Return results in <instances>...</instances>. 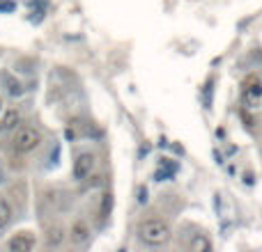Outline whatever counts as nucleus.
Returning a JSON list of instances; mask_svg holds the SVG:
<instances>
[{"label": "nucleus", "mask_w": 262, "mask_h": 252, "mask_svg": "<svg viewBox=\"0 0 262 252\" xmlns=\"http://www.w3.org/2000/svg\"><path fill=\"white\" fill-rule=\"evenodd\" d=\"M138 236L148 245H164L170 238V227L166 225L164 220H145L138 227Z\"/></svg>", "instance_id": "1"}, {"label": "nucleus", "mask_w": 262, "mask_h": 252, "mask_svg": "<svg viewBox=\"0 0 262 252\" xmlns=\"http://www.w3.org/2000/svg\"><path fill=\"white\" fill-rule=\"evenodd\" d=\"M241 101L248 110H262V78L248 76L241 85Z\"/></svg>", "instance_id": "2"}, {"label": "nucleus", "mask_w": 262, "mask_h": 252, "mask_svg": "<svg viewBox=\"0 0 262 252\" xmlns=\"http://www.w3.org/2000/svg\"><path fill=\"white\" fill-rule=\"evenodd\" d=\"M39 142H42V133H39V129H35V126H21V129L14 133V138H12V147H14V151H19V154L33 151L35 147H39Z\"/></svg>", "instance_id": "3"}, {"label": "nucleus", "mask_w": 262, "mask_h": 252, "mask_svg": "<svg viewBox=\"0 0 262 252\" xmlns=\"http://www.w3.org/2000/svg\"><path fill=\"white\" fill-rule=\"evenodd\" d=\"M94 170V156L92 154H78L74 161V179L83 181L90 177V172Z\"/></svg>", "instance_id": "4"}, {"label": "nucleus", "mask_w": 262, "mask_h": 252, "mask_svg": "<svg viewBox=\"0 0 262 252\" xmlns=\"http://www.w3.org/2000/svg\"><path fill=\"white\" fill-rule=\"evenodd\" d=\"M33 245H35V238L30 234H17L7 243V247L12 252H28V250H33Z\"/></svg>", "instance_id": "5"}, {"label": "nucleus", "mask_w": 262, "mask_h": 252, "mask_svg": "<svg viewBox=\"0 0 262 252\" xmlns=\"http://www.w3.org/2000/svg\"><path fill=\"white\" fill-rule=\"evenodd\" d=\"M21 119V115H19V110H10V113L5 115V117L0 119V131H10L17 126V122Z\"/></svg>", "instance_id": "6"}, {"label": "nucleus", "mask_w": 262, "mask_h": 252, "mask_svg": "<svg viewBox=\"0 0 262 252\" xmlns=\"http://www.w3.org/2000/svg\"><path fill=\"white\" fill-rule=\"evenodd\" d=\"M85 238H87V227H85V222H76V225L71 227V241L83 243Z\"/></svg>", "instance_id": "7"}, {"label": "nucleus", "mask_w": 262, "mask_h": 252, "mask_svg": "<svg viewBox=\"0 0 262 252\" xmlns=\"http://www.w3.org/2000/svg\"><path fill=\"white\" fill-rule=\"evenodd\" d=\"M12 222V209H10V204L5 202V199H0V229L3 227H7Z\"/></svg>", "instance_id": "8"}, {"label": "nucleus", "mask_w": 262, "mask_h": 252, "mask_svg": "<svg viewBox=\"0 0 262 252\" xmlns=\"http://www.w3.org/2000/svg\"><path fill=\"white\" fill-rule=\"evenodd\" d=\"M191 247H193V250H209V247H212V245H209L207 241H202V238H198V241L193 243Z\"/></svg>", "instance_id": "9"}, {"label": "nucleus", "mask_w": 262, "mask_h": 252, "mask_svg": "<svg viewBox=\"0 0 262 252\" xmlns=\"http://www.w3.org/2000/svg\"><path fill=\"white\" fill-rule=\"evenodd\" d=\"M14 3H12V0H0V12H12L14 10Z\"/></svg>", "instance_id": "10"}, {"label": "nucleus", "mask_w": 262, "mask_h": 252, "mask_svg": "<svg viewBox=\"0 0 262 252\" xmlns=\"http://www.w3.org/2000/svg\"><path fill=\"white\" fill-rule=\"evenodd\" d=\"M0 183H3V172H0Z\"/></svg>", "instance_id": "11"}, {"label": "nucleus", "mask_w": 262, "mask_h": 252, "mask_svg": "<svg viewBox=\"0 0 262 252\" xmlns=\"http://www.w3.org/2000/svg\"><path fill=\"white\" fill-rule=\"evenodd\" d=\"M0 106H3V103H0Z\"/></svg>", "instance_id": "12"}]
</instances>
